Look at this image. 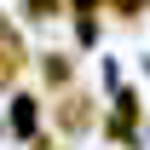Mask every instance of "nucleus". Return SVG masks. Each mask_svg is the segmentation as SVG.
Here are the masks:
<instances>
[{
  "mask_svg": "<svg viewBox=\"0 0 150 150\" xmlns=\"http://www.w3.org/2000/svg\"><path fill=\"white\" fill-rule=\"evenodd\" d=\"M52 121L64 139H81V133H93L98 127V98L87 93V87H64V93H52Z\"/></svg>",
  "mask_w": 150,
  "mask_h": 150,
  "instance_id": "nucleus-1",
  "label": "nucleus"
},
{
  "mask_svg": "<svg viewBox=\"0 0 150 150\" xmlns=\"http://www.w3.org/2000/svg\"><path fill=\"white\" fill-rule=\"evenodd\" d=\"M139 127H144V104H139V93H133V87H121V93H115V104H110V115H104V139L133 150Z\"/></svg>",
  "mask_w": 150,
  "mask_h": 150,
  "instance_id": "nucleus-2",
  "label": "nucleus"
},
{
  "mask_svg": "<svg viewBox=\"0 0 150 150\" xmlns=\"http://www.w3.org/2000/svg\"><path fill=\"white\" fill-rule=\"evenodd\" d=\"M29 69V52H23V40L18 35H0V93L18 81V75Z\"/></svg>",
  "mask_w": 150,
  "mask_h": 150,
  "instance_id": "nucleus-3",
  "label": "nucleus"
},
{
  "mask_svg": "<svg viewBox=\"0 0 150 150\" xmlns=\"http://www.w3.org/2000/svg\"><path fill=\"white\" fill-rule=\"evenodd\" d=\"M40 81H46L52 93H64V87L75 81V58L69 52H40Z\"/></svg>",
  "mask_w": 150,
  "mask_h": 150,
  "instance_id": "nucleus-4",
  "label": "nucleus"
},
{
  "mask_svg": "<svg viewBox=\"0 0 150 150\" xmlns=\"http://www.w3.org/2000/svg\"><path fill=\"white\" fill-rule=\"evenodd\" d=\"M35 127H40V98L18 93L12 98V133H18V139H35Z\"/></svg>",
  "mask_w": 150,
  "mask_h": 150,
  "instance_id": "nucleus-5",
  "label": "nucleus"
},
{
  "mask_svg": "<svg viewBox=\"0 0 150 150\" xmlns=\"http://www.w3.org/2000/svg\"><path fill=\"white\" fill-rule=\"evenodd\" d=\"M104 12H110L115 23H139V18L150 12V0H104Z\"/></svg>",
  "mask_w": 150,
  "mask_h": 150,
  "instance_id": "nucleus-6",
  "label": "nucleus"
},
{
  "mask_svg": "<svg viewBox=\"0 0 150 150\" xmlns=\"http://www.w3.org/2000/svg\"><path fill=\"white\" fill-rule=\"evenodd\" d=\"M23 18L29 23H52V18H64V0H23Z\"/></svg>",
  "mask_w": 150,
  "mask_h": 150,
  "instance_id": "nucleus-7",
  "label": "nucleus"
},
{
  "mask_svg": "<svg viewBox=\"0 0 150 150\" xmlns=\"http://www.w3.org/2000/svg\"><path fill=\"white\" fill-rule=\"evenodd\" d=\"M64 12H69V18H98L104 0H64Z\"/></svg>",
  "mask_w": 150,
  "mask_h": 150,
  "instance_id": "nucleus-8",
  "label": "nucleus"
},
{
  "mask_svg": "<svg viewBox=\"0 0 150 150\" xmlns=\"http://www.w3.org/2000/svg\"><path fill=\"white\" fill-rule=\"evenodd\" d=\"M29 150H58V139H35V144H29Z\"/></svg>",
  "mask_w": 150,
  "mask_h": 150,
  "instance_id": "nucleus-9",
  "label": "nucleus"
}]
</instances>
